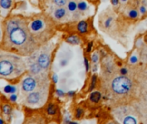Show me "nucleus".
Here are the masks:
<instances>
[{"label":"nucleus","instance_id":"obj_8","mask_svg":"<svg viewBox=\"0 0 147 124\" xmlns=\"http://www.w3.org/2000/svg\"><path fill=\"white\" fill-rule=\"evenodd\" d=\"M101 97H102V94L97 91L92 92L90 94V96H89V99H90V101L93 103H98L100 101Z\"/></svg>","mask_w":147,"mask_h":124},{"label":"nucleus","instance_id":"obj_18","mask_svg":"<svg viewBox=\"0 0 147 124\" xmlns=\"http://www.w3.org/2000/svg\"><path fill=\"white\" fill-rule=\"evenodd\" d=\"M67 8L70 11H75L77 8H78V4L75 2H73V1H71V2H69V4H68Z\"/></svg>","mask_w":147,"mask_h":124},{"label":"nucleus","instance_id":"obj_33","mask_svg":"<svg viewBox=\"0 0 147 124\" xmlns=\"http://www.w3.org/2000/svg\"><path fill=\"white\" fill-rule=\"evenodd\" d=\"M75 94H76V92H75L74 91H69L67 92V95L69 96V97H74Z\"/></svg>","mask_w":147,"mask_h":124},{"label":"nucleus","instance_id":"obj_32","mask_svg":"<svg viewBox=\"0 0 147 124\" xmlns=\"http://www.w3.org/2000/svg\"><path fill=\"white\" fill-rule=\"evenodd\" d=\"M10 101H12V102H16V99H17V96H16V94H12V95L10 97Z\"/></svg>","mask_w":147,"mask_h":124},{"label":"nucleus","instance_id":"obj_12","mask_svg":"<svg viewBox=\"0 0 147 124\" xmlns=\"http://www.w3.org/2000/svg\"><path fill=\"white\" fill-rule=\"evenodd\" d=\"M41 69L42 68L40 67V66L38 64V62H37V63H35V64H33L32 66H31L30 72L32 73V74H38Z\"/></svg>","mask_w":147,"mask_h":124},{"label":"nucleus","instance_id":"obj_22","mask_svg":"<svg viewBox=\"0 0 147 124\" xmlns=\"http://www.w3.org/2000/svg\"><path fill=\"white\" fill-rule=\"evenodd\" d=\"M53 2H54L55 4H57L58 6H64L66 2H67V0H53Z\"/></svg>","mask_w":147,"mask_h":124},{"label":"nucleus","instance_id":"obj_24","mask_svg":"<svg viewBox=\"0 0 147 124\" xmlns=\"http://www.w3.org/2000/svg\"><path fill=\"white\" fill-rule=\"evenodd\" d=\"M91 60H92V62L94 63V64H96V63L98 62V60H99V55H98L96 53H95L94 54L92 55Z\"/></svg>","mask_w":147,"mask_h":124},{"label":"nucleus","instance_id":"obj_40","mask_svg":"<svg viewBox=\"0 0 147 124\" xmlns=\"http://www.w3.org/2000/svg\"><path fill=\"white\" fill-rule=\"evenodd\" d=\"M108 124H116V123H114V122H109Z\"/></svg>","mask_w":147,"mask_h":124},{"label":"nucleus","instance_id":"obj_29","mask_svg":"<svg viewBox=\"0 0 147 124\" xmlns=\"http://www.w3.org/2000/svg\"><path fill=\"white\" fill-rule=\"evenodd\" d=\"M84 65H85V68H86V71H89V63L88 61V60L86 58H84Z\"/></svg>","mask_w":147,"mask_h":124},{"label":"nucleus","instance_id":"obj_28","mask_svg":"<svg viewBox=\"0 0 147 124\" xmlns=\"http://www.w3.org/2000/svg\"><path fill=\"white\" fill-rule=\"evenodd\" d=\"M138 61V58H137L135 55H133V56H132L130 58V62L131 63H133V64H134V63H136V62Z\"/></svg>","mask_w":147,"mask_h":124},{"label":"nucleus","instance_id":"obj_31","mask_svg":"<svg viewBox=\"0 0 147 124\" xmlns=\"http://www.w3.org/2000/svg\"><path fill=\"white\" fill-rule=\"evenodd\" d=\"M127 73V68H121V69H120V74H121L122 76H126Z\"/></svg>","mask_w":147,"mask_h":124},{"label":"nucleus","instance_id":"obj_6","mask_svg":"<svg viewBox=\"0 0 147 124\" xmlns=\"http://www.w3.org/2000/svg\"><path fill=\"white\" fill-rule=\"evenodd\" d=\"M37 62H38V64L40 65L42 69H47L49 66V64H50V58L47 53H41L38 57Z\"/></svg>","mask_w":147,"mask_h":124},{"label":"nucleus","instance_id":"obj_35","mask_svg":"<svg viewBox=\"0 0 147 124\" xmlns=\"http://www.w3.org/2000/svg\"><path fill=\"white\" fill-rule=\"evenodd\" d=\"M111 2L114 5H118L119 4V0H111Z\"/></svg>","mask_w":147,"mask_h":124},{"label":"nucleus","instance_id":"obj_37","mask_svg":"<svg viewBox=\"0 0 147 124\" xmlns=\"http://www.w3.org/2000/svg\"><path fill=\"white\" fill-rule=\"evenodd\" d=\"M68 124H78V122H70Z\"/></svg>","mask_w":147,"mask_h":124},{"label":"nucleus","instance_id":"obj_13","mask_svg":"<svg viewBox=\"0 0 147 124\" xmlns=\"http://www.w3.org/2000/svg\"><path fill=\"white\" fill-rule=\"evenodd\" d=\"M47 113L50 115H53L57 113V107L53 104H49L47 108Z\"/></svg>","mask_w":147,"mask_h":124},{"label":"nucleus","instance_id":"obj_11","mask_svg":"<svg viewBox=\"0 0 147 124\" xmlns=\"http://www.w3.org/2000/svg\"><path fill=\"white\" fill-rule=\"evenodd\" d=\"M65 14H66V11H65V10L64 9V8H59V9H57L56 10H55L54 17H56L57 19H61L65 17Z\"/></svg>","mask_w":147,"mask_h":124},{"label":"nucleus","instance_id":"obj_10","mask_svg":"<svg viewBox=\"0 0 147 124\" xmlns=\"http://www.w3.org/2000/svg\"><path fill=\"white\" fill-rule=\"evenodd\" d=\"M66 42L70 44H72V45H78L81 42V40L77 35H71V36L66 38Z\"/></svg>","mask_w":147,"mask_h":124},{"label":"nucleus","instance_id":"obj_14","mask_svg":"<svg viewBox=\"0 0 147 124\" xmlns=\"http://www.w3.org/2000/svg\"><path fill=\"white\" fill-rule=\"evenodd\" d=\"M11 0H0V5L3 9H9L11 6Z\"/></svg>","mask_w":147,"mask_h":124},{"label":"nucleus","instance_id":"obj_9","mask_svg":"<svg viewBox=\"0 0 147 124\" xmlns=\"http://www.w3.org/2000/svg\"><path fill=\"white\" fill-rule=\"evenodd\" d=\"M87 29H88V24L85 21H81L78 24V30L81 34H85L87 32Z\"/></svg>","mask_w":147,"mask_h":124},{"label":"nucleus","instance_id":"obj_3","mask_svg":"<svg viewBox=\"0 0 147 124\" xmlns=\"http://www.w3.org/2000/svg\"><path fill=\"white\" fill-rule=\"evenodd\" d=\"M16 64L13 63L12 60H4L2 59L0 61V74L4 77L10 76L16 71Z\"/></svg>","mask_w":147,"mask_h":124},{"label":"nucleus","instance_id":"obj_21","mask_svg":"<svg viewBox=\"0 0 147 124\" xmlns=\"http://www.w3.org/2000/svg\"><path fill=\"white\" fill-rule=\"evenodd\" d=\"M83 114H84V110L81 109V108H78V109H77V110H76L75 116H76L77 119H80L82 115H83Z\"/></svg>","mask_w":147,"mask_h":124},{"label":"nucleus","instance_id":"obj_5","mask_svg":"<svg viewBox=\"0 0 147 124\" xmlns=\"http://www.w3.org/2000/svg\"><path fill=\"white\" fill-rule=\"evenodd\" d=\"M41 93L40 91H33L27 97V103L29 104H36L39 103L41 100Z\"/></svg>","mask_w":147,"mask_h":124},{"label":"nucleus","instance_id":"obj_23","mask_svg":"<svg viewBox=\"0 0 147 124\" xmlns=\"http://www.w3.org/2000/svg\"><path fill=\"white\" fill-rule=\"evenodd\" d=\"M129 17H131V18H136V17H138V12H137L136 10H131L129 11Z\"/></svg>","mask_w":147,"mask_h":124},{"label":"nucleus","instance_id":"obj_27","mask_svg":"<svg viewBox=\"0 0 147 124\" xmlns=\"http://www.w3.org/2000/svg\"><path fill=\"white\" fill-rule=\"evenodd\" d=\"M60 66H62V67H64V66H65L66 65L68 64V60H60Z\"/></svg>","mask_w":147,"mask_h":124},{"label":"nucleus","instance_id":"obj_2","mask_svg":"<svg viewBox=\"0 0 147 124\" xmlns=\"http://www.w3.org/2000/svg\"><path fill=\"white\" fill-rule=\"evenodd\" d=\"M132 88L131 80L125 76L117 77L112 82V90L117 94H126Z\"/></svg>","mask_w":147,"mask_h":124},{"label":"nucleus","instance_id":"obj_41","mask_svg":"<svg viewBox=\"0 0 147 124\" xmlns=\"http://www.w3.org/2000/svg\"><path fill=\"white\" fill-rule=\"evenodd\" d=\"M122 2H126V1H127V0H121Z\"/></svg>","mask_w":147,"mask_h":124},{"label":"nucleus","instance_id":"obj_15","mask_svg":"<svg viewBox=\"0 0 147 124\" xmlns=\"http://www.w3.org/2000/svg\"><path fill=\"white\" fill-rule=\"evenodd\" d=\"M123 124H137V121L133 116H127L123 120Z\"/></svg>","mask_w":147,"mask_h":124},{"label":"nucleus","instance_id":"obj_39","mask_svg":"<svg viewBox=\"0 0 147 124\" xmlns=\"http://www.w3.org/2000/svg\"><path fill=\"white\" fill-rule=\"evenodd\" d=\"M145 41L147 42V36H145Z\"/></svg>","mask_w":147,"mask_h":124},{"label":"nucleus","instance_id":"obj_26","mask_svg":"<svg viewBox=\"0 0 147 124\" xmlns=\"http://www.w3.org/2000/svg\"><path fill=\"white\" fill-rule=\"evenodd\" d=\"M56 94L59 97H64V96H65V92H64L62 90H59V89L56 90Z\"/></svg>","mask_w":147,"mask_h":124},{"label":"nucleus","instance_id":"obj_25","mask_svg":"<svg viewBox=\"0 0 147 124\" xmlns=\"http://www.w3.org/2000/svg\"><path fill=\"white\" fill-rule=\"evenodd\" d=\"M112 21L113 19L111 18V17H109V18L107 19V21L105 22V23H104V25H105L106 28H109L111 26V23H112Z\"/></svg>","mask_w":147,"mask_h":124},{"label":"nucleus","instance_id":"obj_36","mask_svg":"<svg viewBox=\"0 0 147 124\" xmlns=\"http://www.w3.org/2000/svg\"><path fill=\"white\" fill-rule=\"evenodd\" d=\"M53 83H57V81H58V77H57V75H53Z\"/></svg>","mask_w":147,"mask_h":124},{"label":"nucleus","instance_id":"obj_4","mask_svg":"<svg viewBox=\"0 0 147 124\" xmlns=\"http://www.w3.org/2000/svg\"><path fill=\"white\" fill-rule=\"evenodd\" d=\"M35 86H36V81L33 79V78H31V77L26 78V79L22 81V90H23L24 91H27V92L33 91L35 90Z\"/></svg>","mask_w":147,"mask_h":124},{"label":"nucleus","instance_id":"obj_1","mask_svg":"<svg viewBox=\"0 0 147 124\" xmlns=\"http://www.w3.org/2000/svg\"><path fill=\"white\" fill-rule=\"evenodd\" d=\"M9 38L10 42L16 47L23 46L29 40V32H27L25 28L22 27V25L12 29L10 32H9Z\"/></svg>","mask_w":147,"mask_h":124},{"label":"nucleus","instance_id":"obj_7","mask_svg":"<svg viewBox=\"0 0 147 124\" xmlns=\"http://www.w3.org/2000/svg\"><path fill=\"white\" fill-rule=\"evenodd\" d=\"M42 26H43L42 21L40 20V19H37V20H35L32 22V24H31V29H32L33 31H38L41 29Z\"/></svg>","mask_w":147,"mask_h":124},{"label":"nucleus","instance_id":"obj_16","mask_svg":"<svg viewBox=\"0 0 147 124\" xmlns=\"http://www.w3.org/2000/svg\"><path fill=\"white\" fill-rule=\"evenodd\" d=\"M2 110L4 114H5L6 115H9L11 113V111H12V108L9 104H4L2 107Z\"/></svg>","mask_w":147,"mask_h":124},{"label":"nucleus","instance_id":"obj_34","mask_svg":"<svg viewBox=\"0 0 147 124\" xmlns=\"http://www.w3.org/2000/svg\"><path fill=\"white\" fill-rule=\"evenodd\" d=\"M140 12H141L142 14H145V12H146V9H145V6H141V7H140Z\"/></svg>","mask_w":147,"mask_h":124},{"label":"nucleus","instance_id":"obj_38","mask_svg":"<svg viewBox=\"0 0 147 124\" xmlns=\"http://www.w3.org/2000/svg\"><path fill=\"white\" fill-rule=\"evenodd\" d=\"M1 124H4V120H3V118H1Z\"/></svg>","mask_w":147,"mask_h":124},{"label":"nucleus","instance_id":"obj_17","mask_svg":"<svg viewBox=\"0 0 147 124\" xmlns=\"http://www.w3.org/2000/svg\"><path fill=\"white\" fill-rule=\"evenodd\" d=\"M4 92H6V93H15L16 92V87L15 86H12V85H6L5 87L4 88Z\"/></svg>","mask_w":147,"mask_h":124},{"label":"nucleus","instance_id":"obj_20","mask_svg":"<svg viewBox=\"0 0 147 124\" xmlns=\"http://www.w3.org/2000/svg\"><path fill=\"white\" fill-rule=\"evenodd\" d=\"M96 79H97V77L96 75H93L92 76V79H91V85L90 88H89V91H93L96 87Z\"/></svg>","mask_w":147,"mask_h":124},{"label":"nucleus","instance_id":"obj_19","mask_svg":"<svg viewBox=\"0 0 147 124\" xmlns=\"http://www.w3.org/2000/svg\"><path fill=\"white\" fill-rule=\"evenodd\" d=\"M87 8H88V6L85 2H79L78 4V9L79 10L84 11L87 10Z\"/></svg>","mask_w":147,"mask_h":124},{"label":"nucleus","instance_id":"obj_30","mask_svg":"<svg viewBox=\"0 0 147 124\" xmlns=\"http://www.w3.org/2000/svg\"><path fill=\"white\" fill-rule=\"evenodd\" d=\"M92 46H93V42H89V43L88 44L87 49H86V52H87V53H89V52L91 51V49H92Z\"/></svg>","mask_w":147,"mask_h":124}]
</instances>
